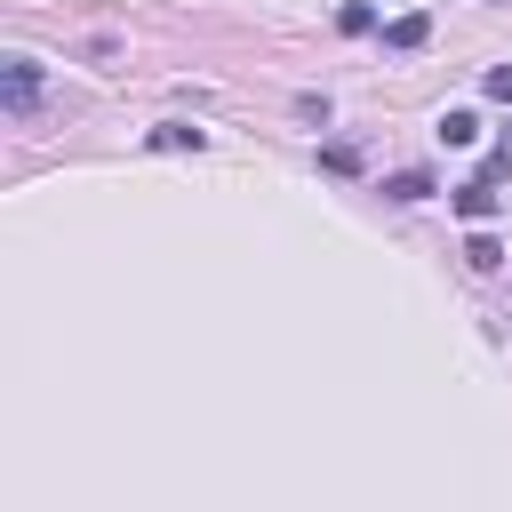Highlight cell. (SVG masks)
Segmentation results:
<instances>
[{
    "mask_svg": "<svg viewBox=\"0 0 512 512\" xmlns=\"http://www.w3.org/2000/svg\"><path fill=\"white\" fill-rule=\"evenodd\" d=\"M504 168H512V128H504V144H496V160H488V184H496Z\"/></svg>",
    "mask_w": 512,
    "mask_h": 512,
    "instance_id": "obj_11",
    "label": "cell"
},
{
    "mask_svg": "<svg viewBox=\"0 0 512 512\" xmlns=\"http://www.w3.org/2000/svg\"><path fill=\"white\" fill-rule=\"evenodd\" d=\"M488 96H496V104H512V64H496V72H488Z\"/></svg>",
    "mask_w": 512,
    "mask_h": 512,
    "instance_id": "obj_10",
    "label": "cell"
},
{
    "mask_svg": "<svg viewBox=\"0 0 512 512\" xmlns=\"http://www.w3.org/2000/svg\"><path fill=\"white\" fill-rule=\"evenodd\" d=\"M200 144H208V128H184V120L152 128V152H200Z\"/></svg>",
    "mask_w": 512,
    "mask_h": 512,
    "instance_id": "obj_4",
    "label": "cell"
},
{
    "mask_svg": "<svg viewBox=\"0 0 512 512\" xmlns=\"http://www.w3.org/2000/svg\"><path fill=\"white\" fill-rule=\"evenodd\" d=\"M40 96H48L40 56H0V112L8 120H40Z\"/></svg>",
    "mask_w": 512,
    "mask_h": 512,
    "instance_id": "obj_1",
    "label": "cell"
},
{
    "mask_svg": "<svg viewBox=\"0 0 512 512\" xmlns=\"http://www.w3.org/2000/svg\"><path fill=\"white\" fill-rule=\"evenodd\" d=\"M384 200H432V176L424 168H400V176H384Z\"/></svg>",
    "mask_w": 512,
    "mask_h": 512,
    "instance_id": "obj_5",
    "label": "cell"
},
{
    "mask_svg": "<svg viewBox=\"0 0 512 512\" xmlns=\"http://www.w3.org/2000/svg\"><path fill=\"white\" fill-rule=\"evenodd\" d=\"M472 136H480L472 112H440V144H472Z\"/></svg>",
    "mask_w": 512,
    "mask_h": 512,
    "instance_id": "obj_8",
    "label": "cell"
},
{
    "mask_svg": "<svg viewBox=\"0 0 512 512\" xmlns=\"http://www.w3.org/2000/svg\"><path fill=\"white\" fill-rule=\"evenodd\" d=\"M336 32H352V40L376 32V8H368V0H344V8H336Z\"/></svg>",
    "mask_w": 512,
    "mask_h": 512,
    "instance_id": "obj_6",
    "label": "cell"
},
{
    "mask_svg": "<svg viewBox=\"0 0 512 512\" xmlns=\"http://www.w3.org/2000/svg\"><path fill=\"white\" fill-rule=\"evenodd\" d=\"M464 264H472V272H496V264H504V248H496L488 232H472V240H464Z\"/></svg>",
    "mask_w": 512,
    "mask_h": 512,
    "instance_id": "obj_7",
    "label": "cell"
},
{
    "mask_svg": "<svg viewBox=\"0 0 512 512\" xmlns=\"http://www.w3.org/2000/svg\"><path fill=\"white\" fill-rule=\"evenodd\" d=\"M456 216H464V224H488V216H496V184H488V176L456 184Z\"/></svg>",
    "mask_w": 512,
    "mask_h": 512,
    "instance_id": "obj_3",
    "label": "cell"
},
{
    "mask_svg": "<svg viewBox=\"0 0 512 512\" xmlns=\"http://www.w3.org/2000/svg\"><path fill=\"white\" fill-rule=\"evenodd\" d=\"M320 168H328V176H360V152H352V144H320Z\"/></svg>",
    "mask_w": 512,
    "mask_h": 512,
    "instance_id": "obj_9",
    "label": "cell"
},
{
    "mask_svg": "<svg viewBox=\"0 0 512 512\" xmlns=\"http://www.w3.org/2000/svg\"><path fill=\"white\" fill-rule=\"evenodd\" d=\"M424 40H432V16H424V8H408V16L384 24V48H400V56H416Z\"/></svg>",
    "mask_w": 512,
    "mask_h": 512,
    "instance_id": "obj_2",
    "label": "cell"
}]
</instances>
